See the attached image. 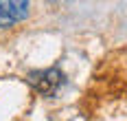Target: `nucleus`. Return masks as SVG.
Wrapping results in <instances>:
<instances>
[{
  "label": "nucleus",
  "instance_id": "nucleus-2",
  "mask_svg": "<svg viewBox=\"0 0 127 121\" xmlns=\"http://www.w3.org/2000/svg\"><path fill=\"white\" fill-rule=\"evenodd\" d=\"M31 84L37 88L42 95H55L64 86V75L57 68H46V70H37L31 75Z\"/></svg>",
  "mask_w": 127,
  "mask_h": 121
},
{
  "label": "nucleus",
  "instance_id": "nucleus-1",
  "mask_svg": "<svg viewBox=\"0 0 127 121\" xmlns=\"http://www.w3.org/2000/svg\"><path fill=\"white\" fill-rule=\"evenodd\" d=\"M29 13V0H0V29H9L24 20Z\"/></svg>",
  "mask_w": 127,
  "mask_h": 121
}]
</instances>
